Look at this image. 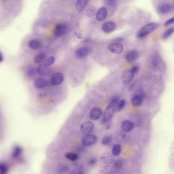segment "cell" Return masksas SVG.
Returning <instances> with one entry per match:
<instances>
[{"label": "cell", "instance_id": "cell-19", "mask_svg": "<svg viewBox=\"0 0 174 174\" xmlns=\"http://www.w3.org/2000/svg\"><path fill=\"white\" fill-rule=\"evenodd\" d=\"M143 98L140 95H136L133 96L132 100V104L136 107L140 106L143 103Z\"/></svg>", "mask_w": 174, "mask_h": 174}, {"label": "cell", "instance_id": "cell-42", "mask_svg": "<svg viewBox=\"0 0 174 174\" xmlns=\"http://www.w3.org/2000/svg\"><path fill=\"white\" fill-rule=\"evenodd\" d=\"M173 8H174V6H173Z\"/></svg>", "mask_w": 174, "mask_h": 174}, {"label": "cell", "instance_id": "cell-24", "mask_svg": "<svg viewBox=\"0 0 174 174\" xmlns=\"http://www.w3.org/2000/svg\"><path fill=\"white\" fill-rule=\"evenodd\" d=\"M116 139L117 140V141H119V142H120V143H122L123 141H125V139H126V135L125 134L124 132L121 131H118L117 132L116 134Z\"/></svg>", "mask_w": 174, "mask_h": 174}, {"label": "cell", "instance_id": "cell-38", "mask_svg": "<svg viewBox=\"0 0 174 174\" xmlns=\"http://www.w3.org/2000/svg\"><path fill=\"white\" fill-rule=\"evenodd\" d=\"M97 162V159H96V158H92L88 161V165H89L90 166H94L96 165Z\"/></svg>", "mask_w": 174, "mask_h": 174}, {"label": "cell", "instance_id": "cell-28", "mask_svg": "<svg viewBox=\"0 0 174 174\" xmlns=\"http://www.w3.org/2000/svg\"><path fill=\"white\" fill-rule=\"evenodd\" d=\"M121 151V146L119 144H116L112 149V154L114 156H118Z\"/></svg>", "mask_w": 174, "mask_h": 174}, {"label": "cell", "instance_id": "cell-20", "mask_svg": "<svg viewBox=\"0 0 174 174\" xmlns=\"http://www.w3.org/2000/svg\"><path fill=\"white\" fill-rule=\"evenodd\" d=\"M47 81L44 79L41 78H37L34 81L35 87L38 89H41L45 87L47 85Z\"/></svg>", "mask_w": 174, "mask_h": 174}, {"label": "cell", "instance_id": "cell-7", "mask_svg": "<svg viewBox=\"0 0 174 174\" xmlns=\"http://www.w3.org/2000/svg\"><path fill=\"white\" fill-rule=\"evenodd\" d=\"M108 50L114 54H121L123 51L124 47L120 43H115L108 45Z\"/></svg>", "mask_w": 174, "mask_h": 174}, {"label": "cell", "instance_id": "cell-17", "mask_svg": "<svg viewBox=\"0 0 174 174\" xmlns=\"http://www.w3.org/2000/svg\"><path fill=\"white\" fill-rule=\"evenodd\" d=\"M173 8V6L171 5L167 4V3H165L161 5L159 7H158V13L162 14H166L169 13L170 11H171V10Z\"/></svg>", "mask_w": 174, "mask_h": 174}, {"label": "cell", "instance_id": "cell-18", "mask_svg": "<svg viewBox=\"0 0 174 174\" xmlns=\"http://www.w3.org/2000/svg\"><path fill=\"white\" fill-rule=\"evenodd\" d=\"M22 149L21 146L17 145L14 147L12 152V157L14 159H18L22 156Z\"/></svg>", "mask_w": 174, "mask_h": 174}, {"label": "cell", "instance_id": "cell-4", "mask_svg": "<svg viewBox=\"0 0 174 174\" xmlns=\"http://www.w3.org/2000/svg\"><path fill=\"white\" fill-rule=\"evenodd\" d=\"M94 129V124L91 121H86L81 125L80 127L81 133L84 135L90 134Z\"/></svg>", "mask_w": 174, "mask_h": 174}, {"label": "cell", "instance_id": "cell-1", "mask_svg": "<svg viewBox=\"0 0 174 174\" xmlns=\"http://www.w3.org/2000/svg\"><path fill=\"white\" fill-rule=\"evenodd\" d=\"M119 102V98L116 97L112 99L111 103L107 106L103 116V123H107L112 119L114 113H115L116 107Z\"/></svg>", "mask_w": 174, "mask_h": 174}, {"label": "cell", "instance_id": "cell-22", "mask_svg": "<svg viewBox=\"0 0 174 174\" xmlns=\"http://www.w3.org/2000/svg\"><path fill=\"white\" fill-rule=\"evenodd\" d=\"M88 1L87 0H80L77 1L76 3V7L78 12H82L85 9L88 4Z\"/></svg>", "mask_w": 174, "mask_h": 174}, {"label": "cell", "instance_id": "cell-34", "mask_svg": "<svg viewBox=\"0 0 174 174\" xmlns=\"http://www.w3.org/2000/svg\"><path fill=\"white\" fill-rule=\"evenodd\" d=\"M114 167L115 169H120L123 166V161L121 159H117L114 162Z\"/></svg>", "mask_w": 174, "mask_h": 174}, {"label": "cell", "instance_id": "cell-31", "mask_svg": "<svg viewBox=\"0 0 174 174\" xmlns=\"http://www.w3.org/2000/svg\"><path fill=\"white\" fill-rule=\"evenodd\" d=\"M125 103H126V102H125V100H121L119 101L116 107V113H119L122 109L123 108Z\"/></svg>", "mask_w": 174, "mask_h": 174}, {"label": "cell", "instance_id": "cell-12", "mask_svg": "<svg viewBox=\"0 0 174 174\" xmlns=\"http://www.w3.org/2000/svg\"><path fill=\"white\" fill-rule=\"evenodd\" d=\"M67 26L64 24L59 23L56 26L54 30V33L57 36H61L66 33Z\"/></svg>", "mask_w": 174, "mask_h": 174}, {"label": "cell", "instance_id": "cell-41", "mask_svg": "<svg viewBox=\"0 0 174 174\" xmlns=\"http://www.w3.org/2000/svg\"><path fill=\"white\" fill-rule=\"evenodd\" d=\"M3 61V55L0 52V62H2Z\"/></svg>", "mask_w": 174, "mask_h": 174}, {"label": "cell", "instance_id": "cell-32", "mask_svg": "<svg viewBox=\"0 0 174 174\" xmlns=\"http://www.w3.org/2000/svg\"><path fill=\"white\" fill-rule=\"evenodd\" d=\"M112 141V136L111 135H107L104 136L102 140V145H108Z\"/></svg>", "mask_w": 174, "mask_h": 174}, {"label": "cell", "instance_id": "cell-40", "mask_svg": "<svg viewBox=\"0 0 174 174\" xmlns=\"http://www.w3.org/2000/svg\"><path fill=\"white\" fill-rule=\"evenodd\" d=\"M75 35H76V36H77L78 39H82V35L81 33H78V32H75Z\"/></svg>", "mask_w": 174, "mask_h": 174}, {"label": "cell", "instance_id": "cell-3", "mask_svg": "<svg viewBox=\"0 0 174 174\" xmlns=\"http://www.w3.org/2000/svg\"><path fill=\"white\" fill-rule=\"evenodd\" d=\"M152 66L154 69L157 71H162L166 69V65L163 60L159 55L156 54L152 57Z\"/></svg>", "mask_w": 174, "mask_h": 174}, {"label": "cell", "instance_id": "cell-36", "mask_svg": "<svg viewBox=\"0 0 174 174\" xmlns=\"http://www.w3.org/2000/svg\"><path fill=\"white\" fill-rule=\"evenodd\" d=\"M35 70L34 68L33 67H31L27 70V75L29 77H33L35 75Z\"/></svg>", "mask_w": 174, "mask_h": 174}, {"label": "cell", "instance_id": "cell-2", "mask_svg": "<svg viewBox=\"0 0 174 174\" xmlns=\"http://www.w3.org/2000/svg\"><path fill=\"white\" fill-rule=\"evenodd\" d=\"M159 26V24L156 23L147 24L143 27L142 28L141 30L138 32L137 34V37L140 39L145 37L146 36L149 34L150 33L155 30Z\"/></svg>", "mask_w": 174, "mask_h": 174}, {"label": "cell", "instance_id": "cell-13", "mask_svg": "<svg viewBox=\"0 0 174 174\" xmlns=\"http://www.w3.org/2000/svg\"><path fill=\"white\" fill-rule=\"evenodd\" d=\"M116 28V24L112 21H107L103 24L102 30L106 33H109L115 30Z\"/></svg>", "mask_w": 174, "mask_h": 174}, {"label": "cell", "instance_id": "cell-11", "mask_svg": "<svg viewBox=\"0 0 174 174\" xmlns=\"http://www.w3.org/2000/svg\"><path fill=\"white\" fill-rule=\"evenodd\" d=\"M134 75L132 73L130 70L125 71L121 76V80L124 84H128L133 81Z\"/></svg>", "mask_w": 174, "mask_h": 174}, {"label": "cell", "instance_id": "cell-27", "mask_svg": "<svg viewBox=\"0 0 174 174\" xmlns=\"http://www.w3.org/2000/svg\"><path fill=\"white\" fill-rule=\"evenodd\" d=\"M96 13V8L94 6H91V7H89L86 11V14L87 17H89V18L94 17Z\"/></svg>", "mask_w": 174, "mask_h": 174}, {"label": "cell", "instance_id": "cell-14", "mask_svg": "<svg viewBox=\"0 0 174 174\" xmlns=\"http://www.w3.org/2000/svg\"><path fill=\"white\" fill-rule=\"evenodd\" d=\"M107 8L105 7H100V8L96 11V18L98 21H104L107 17Z\"/></svg>", "mask_w": 174, "mask_h": 174}, {"label": "cell", "instance_id": "cell-6", "mask_svg": "<svg viewBox=\"0 0 174 174\" xmlns=\"http://www.w3.org/2000/svg\"><path fill=\"white\" fill-rule=\"evenodd\" d=\"M64 79V76L62 73L60 72L56 73L52 76L50 79V83L52 85H60L63 82Z\"/></svg>", "mask_w": 174, "mask_h": 174}, {"label": "cell", "instance_id": "cell-9", "mask_svg": "<svg viewBox=\"0 0 174 174\" xmlns=\"http://www.w3.org/2000/svg\"><path fill=\"white\" fill-rule=\"evenodd\" d=\"M139 57V53L135 50H129L126 52L125 59L128 62H133L138 59Z\"/></svg>", "mask_w": 174, "mask_h": 174}, {"label": "cell", "instance_id": "cell-25", "mask_svg": "<svg viewBox=\"0 0 174 174\" xmlns=\"http://www.w3.org/2000/svg\"><path fill=\"white\" fill-rule=\"evenodd\" d=\"M45 57H46V55L44 53H39L38 54L36 55L34 57L35 63L39 64V63H41L42 62L44 61L45 60Z\"/></svg>", "mask_w": 174, "mask_h": 174}, {"label": "cell", "instance_id": "cell-21", "mask_svg": "<svg viewBox=\"0 0 174 174\" xmlns=\"http://www.w3.org/2000/svg\"><path fill=\"white\" fill-rule=\"evenodd\" d=\"M28 45H29V48L33 50H37L41 48V44L39 40L34 39V40H30L29 41Z\"/></svg>", "mask_w": 174, "mask_h": 174}, {"label": "cell", "instance_id": "cell-10", "mask_svg": "<svg viewBox=\"0 0 174 174\" xmlns=\"http://www.w3.org/2000/svg\"><path fill=\"white\" fill-rule=\"evenodd\" d=\"M90 53V50L87 47H82L76 50L75 56L78 59H83L88 56Z\"/></svg>", "mask_w": 174, "mask_h": 174}, {"label": "cell", "instance_id": "cell-30", "mask_svg": "<svg viewBox=\"0 0 174 174\" xmlns=\"http://www.w3.org/2000/svg\"><path fill=\"white\" fill-rule=\"evenodd\" d=\"M8 166L6 163L0 162V174H7Z\"/></svg>", "mask_w": 174, "mask_h": 174}, {"label": "cell", "instance_id": "cell-16", "mask_svg": "<svg viewBox=\"0 0 174 174\" xmlns=\"http://www.w3.org/2000/svg\"><path fill=\"white\" fill-rule=\"evenodd\" d=\"M100 159L102 163L107 165H110L114 163V162L115 161L114 156L108 153L103 154Z\"/></svg>", "mask_w": 174, "mask_h": 174}, {"label": "cell", "instance_id": "cell-29", "mask_svg": "<svg viewBox=\"0 0 174 174\" xmlns=\"http://www.w3.org/2000/svg\"><path fill=\"white\" fill-rule=\"evenodd\" d=\"M174 33V27H172L167 29V30L163 33V35L162 36V38L163 40H166L170 37Z\"/></svg>", "mask_w": 174, "mask_h": 174}, {"label": "cell", "instance_id": "cell-8", "mask_svg": "<svg viewBox=\"0 0 174 174\" xmlns=\"http://www.w3.org/2000/svg\"><path fill=\"white\" fill-rule=\"evenodd\" d=\"M102 114V111L100 108L94 107L90 111L89 118L92 121H96L99 119Z\"/></svg>", "mask_w": 174, "mask_h": 174}, {"label": "cell", "instance_id": "cell-35", "mask_svg": "<svg viewBox=\"0 0 174 174\" xmlns=\"http://www.w3.org/2000/svg\"><path fill=\"white\" fill-rule=\"evenodd\" d=\"M67 170H68L67 166H64V165H62L58 168L57 173L58 174H62L63 173H65L66 171H67Z\"/></svg>", "mask_w": 174, "mask_h": 174}, {"label": "cell", "instance_id": "cell-23", "mask_svg": "<svg viewBox=\"0 0 174 174\" xmlns=\"http://www.w3.org/2000/svg\"><path fill=\"white\" fill-rule=\"evenodd\" d=\"M36 70H37V72L38 75L42 76L47 75L49 73L48 67L44 65H40V66H38Z\"/></svg>", "mask_w": 174, "mask_h": 174}, {"label": "cell", "instance_id": "cell-5", "mask_svg": "<svg viewBox=\"0 0 174 174\" xmlns=\"http://www.w3.org/2000/svg\"><path fill=\"white\" fill-rule=\"evenodd\" d=\"M97 141V137L95 135L88 134L84 136L82 139V144L86 147H90L96 144Z\"/></svg>", "mask_w": 174, "mask_h": 174}, {"label": "cell", "instance_id": "cell-37", "mask_svg": "<svg viewBox=\"0 0 174 174\" xmlns=\"http://www.w3.org/2000/svg\"><path fill=\"white\" fill-rule=\"evenodd\" d=\"M173 24H174V17L171 18L166 21L165 23H164V26H169L170 25Z\"/></svg>", "mask_w": 174, "mask_h": 174}, {"label": "cell", "instance_id": "cell-15", "mask_svg": "<svg viewBox=\"0 0 174 174\" xmlns=\"http://www.w3.org/2000/svg\"><path fill=\"white\" fill-rule=\"evenodd\" d=\"M134 125L133 122L129 120H125L122 122L121 124V128L124 132H129L132 131L134 128Z\"/></svg>", "mask_w": 174, "mask_h": 174}, {"label": "cell", "instance_id": "cell-26", "mask_svg": "<svg viewBox=\"0 0 174 174\" xmlns=\"http://www.w3.org/2000/svg\"><path fill=\"white\" fill-rule=\"evenodd\" d=\"M78 155L75 153H67L65 154V158L72 161H75L78 159Z\"/></svg>", "mask_w": 174, "mask_h": 174}, {"label": "cell", "instance_id": "cell-39", "mask_svg": "<svg viewBox=\"0 0 174 174\" xmlns=\"http://www.w3.org/2000/svg\"><path fill=\"white\" fill-rule=\"evenodd\" d=\"M139 69H140V68H139L138 66H135L132 67L130 71L135 75L137 74V73H138V71H139Z\"/></svg>", "mask_w": 174, "mask_h": 174}, {"label": "cell", "instance_id": "cell-33", "mask_svg": "<svg viewBox=\"0 0 174 174\" xmlns=\"http://www.w3.org/2000/svg\"><path fill=\"white\" fill-rule=\"evenodd\" d=\"M55 57L51 56L48 58V59L45 61V62L44 63V65L46 66H52L53 65L55 62Z\"/></svg>", "mask_w": 174, "mask_h": 174}]
</instances>
